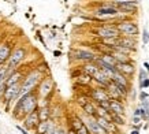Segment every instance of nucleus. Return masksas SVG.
<instances>
[{
    "mask_svg": "<svg viewBox=\"0 0 149 134\" xmlns=\"http://www.w3.org/2000/svg\"><path fill=\"white\" fill-rule=\"evenodd\" d=\"M126 1H130V0H113V3H126Z\"/></svg>",
    "mask_w": 149,
    "mask_h": 134,
    "instance_id": "nucleus-41",
    "label": "nucleus"
},
{
    "mask_svg": "<svg viewBox=\"0 0 149 134\" xmlns=\"http://www.w3.org/2000/svg\"><path fill=\"white\" fill-rule=\"evenodd\" d=\"M96 34L101 38H112V37H120L122 34L119 33L116 26H100L96 30Z\"/></svg>",
    "mask_w": 149,
    "mask_h": 134,
    "instance_id": "nucleus-8",
    "label": "nucleus"
},
{
    "mask_svg": "<svg viewBox=\"0 0 149 134\" xmlns=\"http://www.w3.org/2000/svg\"><path fill=\"white\" fill-rule=\"evenodd\" d=\"M91 98L95 103H99V101H104V100H109V96L105 88H92Z\"/></svg>",
    "mask_w": 149,
    "mask_h": 134,
    "instance_id": "nucleus-11",
    "label": "nucleus"
},
{
    "mask_svg": "<svg viewBox=\"0 0 149 134\" xmlns=\"http://www.w3.org/2000/svg\"><path fill=\"white\" fill-rule=\"evenodd\" d=\"M146 78H149V74H148V71L145 70L144 67H141L140 68V71H138V82H142L144 80H146Z\"/></svg>",
    "mask_w": 149,
    "mask_h": 134,
    "instance_id": "nucleus-31",
    "label": "nucleus"
},
{
    "mask_svg": "<svg viewBox=\"0 0 149 134\" xmlns=\"http://www.w3.org/2000/svg\"><path fill=\"white\" fill-rule=\"evenodd\" d=\"M41 78H42V74L38 73L37 70H33L25 77V80L22 82V90H21V94L29 93V92H33V89L38 85V82H41Z\"/></svg>",
    "mask_w": 149,
    "mask_h": 134,
    "instance_id": "nucleus-2",
    "label": "nucleus"
},
{
    "mask_svg": "<svg viewBox=\"0 0 149 134\" xmlns=\"http://www.w3.org/2000/svg\"><path fill=\"white\" fill-rule=\"evenodd\" d=\"M22 78H23L22 73L18 71V70H14L8 75V78L6 80V86H13V85H15V84H19Z\"/></svg>",
    "mask_w": 149,
    "mask_h": 134,
    "instance_id": "nucleus-19",
    "label": "nucleus"
},
{
    "mask_svg": "<svg viewBox=\"0 0 149 134\" xmlns=\"http://www.w3.org/2000/svg\"><path fill=\"white\" fill-rule=\"evenodd\" d=\"M116 29L119 30V33L122 34L123 37H134L136 38L138 36V26H137L136 22H133L131 19H126V21H120L118 22Z\"/></svg>",
    "mask_w": 149,
    "mask_h": 134,
    "instance_id": "nucleus-3",
    "label": "nucleus"
},
{
    "mask_svg": "<svg viewBox=\"0 0 149 134\" xmlns=\"http://www.w3.org/2000/svg\"><path fill=\"white\" fill-rule=\"evenodd\" d=\"M52 89H54V84H52V80H51V78H45V80L41 81L40 88H38V92H40V94L42 96V97L45 98V97H48V96L51 94Z\"/></svg>",
    "mask_w": 149,
    "mask_h": 134,
    "instance_id": "nucleus-13",
    "label": "nucleus"
},
{
    "mask_svg": "<svg viewBox=\"0 0 149 134\" xmlns=\"http://www.w3.org/2000/svg\"><path fill=\"white\" fill-rule=\"evenodd\" d=\"M36 110H37V97L33 92H29V93H25L19 96L13 112H14V116L18 118L19 112L22 115H29L30 112L36 111Z\"/></svg>",
    "mask_w": 149,
    "mask_h": 134,
    "instance_id": "nucleus-1",
    "label": "nucleus"
},
{
    "mask_svg": "<svg viewBox=\"0 0 149 134\" xmlns=\"http://www.w3.org/2000/svg\"><path fill=\"white\" fill-rule=\"evenodd\" d=\"M93 82H96L100 88H107L108 84L111 82V78H109L103 70H99V71L93 75Z\"/></svg>",
    "mask_w": 149,
    "mask_h": 134,
    "instance_id": "nucleus-12",
    "label": "nucleus"
},
{
    "mask_svg": "<svg viewBox=\"0 0 149 134\" xmlns=\"http://www.w3.org/2000/svg\"><path fill=\"white\" fill-rule=\"evenodd\" d=\"M146 98H149V94L146 93V92H144V90H141L140 92V100L141 101H144V100H146Z\"/></svg>",
    "mask_w": 149,
    "mask_h": 134,
    "instance_id": "nucleus-36",
    "label": "nucleus"
},
{
    "mask_svg": "<svg viewBox=\"0 0 149 134\" xmlns=\"http://www.w3.org/2000/svg\"><path fill=\"white\" fill-rule=\"evenodd\" d=\"M148 88H149V78H146L140 84V89H148Z\"/></svg>",
    "mask_w": 149,
    "mask_h": 134,
    "instance_id": "nucleus-35",
    "label": "nucleus"
},
{
    "mask_svg": "<svg viewBox=\"0 0 149 134\" xmlns=\"http://www.w3.org/2000/svg\"><path fill=\"white\" fill-rule=\"evenodd\" d=\"M97 105L101 108H105V110H109V100H104V101H99Z\"/></svg>",
    "mask_w": 149,
    "mask_h": 134,
    "instance_id": "nucleus-34",
    "label": "nucleus"
},
{
    "mask_svg": "<svg viewBox=\"0 0 149 134\" xmlns=\"http://www.w3.org/2000/svg\"><path fill=\"white\" fill-rule=\"evenodd\" d=\"M82 110H84V112H85L86 115L91 116V118H96L97 116V107L95 105L93 101H89L85 107H82Z\"/></svg>",
    "mask_w": 149,
    "mask_h": 134,
    "instance_id": "nucleus-23",
    "label": "nucleus"
},
{
    "mask_svg": "<svg viewBox=\"0 0 149 134\" xmlns=\"http://www.w3.org/2000/svg\"><path fill=\"white\" fill-rule=\"evenodd\" d=\"M119 45H122V47H126V48L131 49L133 52L137 49V40L134 37H123L120 36L119 38Z\"/></svg>",
    "mask_w": 149,
    "mask_h": 134,
    "instance_id": "nucleus-18",
    "label": "nucleus"
},
{
    "mask_svg": "<svg viewBox=\"0 0 149 134\" xmlns=\"http://www.w3.org/2000/svg\"><path fill=\"white\" fill-rule=\"evenodd\" d=\"M85 125L88 126V129L91 130L92 134H109L107 130L104 129L103 126H100V123L96 121V118H91V116H88Z\"/></svg>",
    "mask_w": 149,
    "mask_h": 134,
    "instance_id": "nucleus-9",
    "label": "nucleus"
},
{
    "mask_svg": "<svg viewBox=\"0 0 149 134\" xmlns=\"http://www.w3.org/2000/svg\"><path fill=\"white\" fill-rule=\"evenodd\" d=\"M141 121H142L141 116H134L133 115V125H141Z\"/></svg>",
    "mask_w": 149,
    "mask_h": 134,
    "instance_id": "nucleus-37",
    "label": "nucleus"
},
{
    "mask_svg": "<svg viewBox=\"0 0 149 134\" xmlns=\"http://www.w3.org/2000/svg\"><path fill=\"white\" fill-rule=\"evenodd\" d=\"M130 134H140V129H134V130H131V133Z\"/></svg>",
    "mask_w": 149,
    "mask_h": 134,
    "instance_id": "nucleus-42",
    "label": "nucleus"
},
{
    "mask_svg": "<svg viewBox=\"0 0 149 134\" xmlns=\"http://www.w3.org/2000/svg\"><path fill=\"white\" fill-rule=\"evenodd\" d=\"M112 55H113V58L116 59L118 63H130L131 62L130 56H129V55H126V54L118 52V51H112Z\"/></svg>",
    "mask_w": 149,
    "mask_h": 134,
    "instance_id": "nucleus-25",
    "label": "nucleus"
},
{
    "mask_svg": "<svg viewBox=\"0 0 149 134\" xmlns=\"http://www.w3.org/2000/svg\"><path fill=\"white\" fill-rule=\"evenodd\" d=\"M109 111L118 115H125L126 114V108L123 105L122 101H118V100H109Z\"/></svg>",
    "mask_w": 149,
    "mask_h": 134,
    "instance_id": "nucleus-17",
    "label": "nucleus"
},
{
    "mask_svg": "<svg viewBox=\"0 0 149 134\" xmlns=\"http://www.w3.org/2000/svg\"><path fill=\"white\" fill-rule=\"evenodd\" d=\"M142 43H144V45L149 43V31L146 27H144V30H142Z\"/></svg>",
    "mask_w": 149,
    "mask_h": 134,
    "instance_id": "nucleus-32",
    "label": "nucleus"
},
{
    "mask_svg": "<svg viewBox=\"0 0 149 134\" xmlns=\"http://www.w3.org/2000/svg\"><path fill=\"white\" fill-rule=\"evenodd\" d=\"M119 10L115 7V6H103V7H100L97 11H96V15H99V17H113V18H116L118 15H119Z\"/></svg>",
    "mask_w": 149,
    "mask_h": 134,
    "instance_id": "nucleus-10",
    "label": "nucleus"
},
{
    "mask_svg": "<svg viewBox=\"0 0 149 134\" xmlns=\"http://www.w3.org/2000/svg\"><path fill=\"white\" fill-rule=\"evenodd\" d=\"M36 70L38 73H41L42 75L45 74V73H49V67H48V63H45V62H42L41 64H38V66L36 67Z\"/></svg>",
    "mask_w": 149,
    "mask_h": 134,
    "instance_id": "nucleus-30",
    "label": "nucleus"
},
{
    "mask_svg": "<svg viewBox=\"0 0 149 134\" xmlns=\"http://www.w3.org/2000/svg\"><path fill=\"white\" fill-rule=\"evenodd\" d=\"M54 56L59 58V56H62V52H60V51H54Z\"/></svg>",
    "mask_w": 149,
    "mask_h": 134,
    "instance_id": "nucleus-40",
    "label": "nucleus"
},
{
    "mask_svg": "<svg viewBox=\"0 0 149 134\" xmlns=\"http://www.w3.org/2000/svg\"><path fill=\"white\" fill-rule=\"evenodd\" d=\"M21 90H22V84H15L13 86H7L3 94V98L7 104H10L11 101H14L15 98H19L21 96Z\"/></svg>",
    "mask_w": 149,
    "mask_h": 134,
    "instance_id": "nucleus-5",
    "label": "nucleus"
},
{
    "mask_svg": "<svg viewBox=\"0 0 149 134\" xmlns=\"http://www.w3.org/2000/svg\"><path fill=\"white\" fill-rule=\"evenodd\" d=\"M25 56H26L25 48H17L11 52V56H10V59H8V64H7L10 68V74H11L14 70H17V67H18L19 63L25 59Z\"/></svg>",
    "mask_w": 149,
    "mask_h": 134,
    "instance_id": "nucleus-4",
    "label": "nucleus"
},
{
    "mask_svg": "<svg viewBox=\"0 0 149 134\" xmlns=\"http://www.w3.org/2000/svg\"><path fill=\"white\" fill-rule=\"evenodd\" d=\"M115 68H116L119 73L125 74L126 77H131L133 74H134V71H136V66H134V63L133 62H130V63H118L116 66H115Z\"/></svg>",
    "mask_w": 149,
    "mask_h": 134,
    "instance_id": "nucleus-14",
    "label": "nucleus"
},
{
    "mask_svg": "<svg viewBox=\"0 0 149 134\" xmlns=\"http://www.w3.org/2000/svg\"><path fill=\"white\" fill-rule=\"evenodd\" d=\"M100 59H103L104 62L107 63V64H109V66H116L118 62H116V59L113 58V55L112 52H101L100 54Z\"/></svg>",
    "mask_w": 149,
    "mask_h": 134,
    "instance_id": "nucleus-24",
    "label": "nucleus"
},
{
    "mask_svg": "<svg viewBox=\"0 0 149 134\" xmlns=\"http://www.w3.org/2000/svg\"><path fill=\"white\" fill-rule=\"evenodd\" d=\"M84 125H85V122L82 121L81 118H78V116H74V118L71 119V129L75 130V131L81 129Z\"/></svg>",
    "mask_w": 149,
    "mask_h": 134,
    "instance_id": "nucleus-29",
    "label": "nucleus"
},
{
    "mask_svg": "<svg viewBox=\"0 0 149 134\" xmlns=\"http://www.w3.org/2000/svg\"><path fill=\"white\" fill-rule=\"evenodd\" d=\"M40 123V118H38V111H33L30 112L29 115L26 116V119H25V126H26L27 129H36L37 126Z\"/></svg>",
    "mask_w": 149,
    "mask_h": 134,
    "instance_id": "nucleus-15",
    "label": "nucleus"
},
{
    "mask_svg": "<svg viewBox=\"0 0 149 134\" xmlns=\"http://www.w3.org/2000/svg\"><path fill=\"white\" fill-rule=\"evenodd\" d=\"M72 58L79 62L88 63V62H95L97 59V55L88 51V49H74L72 51Z\"/></svg>",
    "mask_w": 149,
    "mask_h": 134,
    "instance_id": "nucleus-6",
    "label": "nucleus"
},
{
    "mask_svg": "<svg viewBox=\"0 0 149 134\" xmlns=\"http://www.w3.org/2000/svg\"><path fill=\"white\" fill-rule=\"evenodd\" d=\"M81 70L85 73V74H89V75L93 77L96 73L100 70V67L96 64V62H88V63H84V64H82Z\"/></svg>",
    "mask_w": 149,
    "mask_h": 134,
    "instance_id": "nucleus-20",
    "label": "nucleus"
},
{
    "mask_svg": "<svg viewBox=\"0 0 149 134\" xmlns=\"http://www.w3.org/2000/svg\"><path fill=\"white\" fill-rule=\"evenodd\" d=\"M144 68L148 71V74H149V62H144Z\"/></svg>",
    "mask_w": 149,
    "mask_h": 134,
    "instance_id": "nucleus-39",
    "label": "nucleus"
},
{
    "mask_svg": "<svg viewBox=\"0 0 149 134\" xmlns=\"http://www.w3.org/2000/svg\"><path fill=\"white\" fill-rule=\"evenodd\" d=\"M119 13L125 14V15H133L138 11V1L137 0H130V1H126V3H116L115 4Z\"/></svg>",
    "mask_w": 149,
    "mask_h": 134,
    "instance_id": "nucleus-7",
    "label": "nucleus"
},
{
    "mask_svg": "<svg viewBox=\"0 0 149 134\" xmlns=\"http://www.w3.org/2000/svg\"><path fill=\"white\" fill-rule=\"evenodd\" d=\"M75 134H91V130L88 129V126H86V125H84L81 129L75 131Z\"/></svg>",
    "mask_w": 149,
    "mask_h": 134,
    "instance_id": "nucleus-33",
    "label": "nucleus"
},
{
    "mask_svg": "<svg viewBox=\"0 0 149 134\" xmlns=\"http://www.w3.org/2000/svg\"><path fill=\"white\" fill-rule=\"evenodd\" d=\"M111 122H113L116 126H123L126 125V121H125V115H118V114H113L111 112Z\"/></svg>",
    "mask_w": 149,
    "mask_h": 134,
    "instance_id": "nucleus-27",
    "label": "nucleus"
},
{
    "mask_svg": "<svg viewBox=\"0 0 149 134\" xmlns=\"http://www.w3.org/2000/svg\"><path fill=\"white\" fill-rule=\"evenodd\" d=\"M38 111V118H40V122H47L51 116V110L48 107H42L40 110H37Z\"/></svg>",
    "mask_w": 149,
    "mask_h": 134,
    "instance_id": "nucleus-26",
    "label": "nucleus"
},
{
    "mask_svg": "<svg viewBox=\"0 0 149 134\" xmlns=\"http://www.w3.org/2000/svg\"><path fill=\"white\" fill-rule=\"evenodd\" d=\"M17 129H18V130H19V131H21V133H22V134H29V133H27V131H26V130L23 129V127H21V126H17Z\"/></svg>",
    "mask_w": 149,
    "mask_h": 134,
    "instance_id": "nucleus-38",
    "label": "nucleus"
},
{
    "mask_svg": "<svg viewBox=\"0 0 149 134\" xmlns=\"http://www.w3.org/2000/svg\"><path fill=\"white\" fill-rule=\"evenodd\" d=\"M75 81H77L78 85L81 86H89L93 82V77L89 75V74H85V73L82 71L81 74H79V77H77L75 78Z\"/></svg>",
    "mask_w": 149,
    "mask_h": 134,
    "instance_id": "nucleus-22",
    "label": "nucleus"
},
{
    "mask_svg": "<svg viewBox=\"0 0 149 134\" xmlns=\"http://www.w3.org/2000/svg\"><path fill=\"white\" fill-rule=\"evenodd\" d=\"M51 125H49V122L47 121V122H40L38 123V126L36 127V131L37 134H47L48 133V130H49Z\"/></svg>",
    "mask_w": 149,
    "mask_h": 134,
    "instance_id": "nucleus-28",
    "label": "nucleus"
},
{
    "mask_svg": "<svg viewBox=\"0 0 149 134\" xmlns=\"http://www.w3.org/2000/svg\"><path fill=\"white\" fill-rule=\"evenodd\" d=\"M115 84H118V85H120V86H125V88H129V89H131L130 88V80H129V77H126L125 74H122V73H119L116 71L115 74H113L112 77V80Z\"/></svg>",
    "mask_w": 149,
    "mask_h": 134,
    "instance_id": "nucleus-16",
    "label": "nucleus"
},
{
    "mask_svg": "<svg viewBox=\"0 0 149 134\" xmlns=\"http://www.w3.org/2000/svg\"><path fill=\"white\" fill-rule=\"evenodd\" d=\"M11 56V48L7 44L0 45V66H3L6 62H8Z\"/></svg>",
    "mask_w": 149,
    "mask_h": 134,
    "instance_id": "nucleus-21",
    "label": "nucleus"
}]
</instances>
